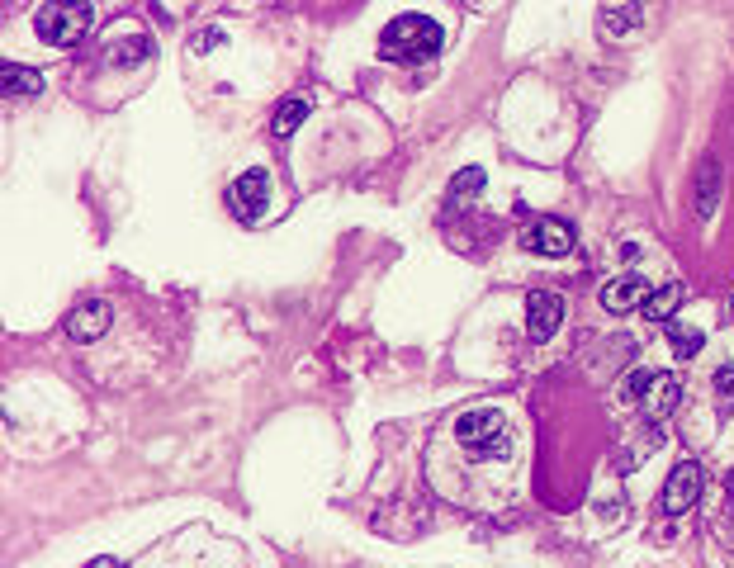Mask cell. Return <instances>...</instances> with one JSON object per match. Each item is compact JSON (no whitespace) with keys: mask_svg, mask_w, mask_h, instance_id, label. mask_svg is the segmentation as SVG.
<instances>
[{"mask_svg":"<svg viewBox=\"0 0 734 568\" xmlns=\"http://www.w3.org/2000/svg\"><path fill=\"white\" fill-rule=\"evenodd\" d=\"M86 568H124V564H119V559H109V554H105V559H90Z\"/></svg>","mask_w":734,"mask_h":568,"instance_id":"obj_22","label":"cell"},{"mask_svg":"<svg viewBox=\"0 0 734 568\" xmlns=\"http://www.w3.org/2000/svg\"><path fill=\"white\" fill-rule=\"evenodd\" d=\"M730 488H734V474H730Z\"/></svg>","mask_w":734,"mask_h":568,"instance_id":"obj_23","label":"cell"},{"mask_svg":"<svg viewBox=\"0 0 734 568\" xmlns=\"http://www.w3.org/2000/svg\"><path fill=\"white\" fill-rule=\"evenodd\" d=\"M455 441L465 445L469 455H507V422L493 408H474L455 422Z\"/></svg>","mask_w":734,"mask_h":568,"instance_id":"obj_3","label":"cell"},{"mask_svg":"<svg viewBox=\"0 0 734 568\" xmlns=\"http://www.w3.org/2000/svg\"><path fill=\"white\" fill-rule=\"evenodd\" d=\"M526 247H536L540 256H569L573 251V228L564 218H540L536 228L526 232Z\"/></svg>","mask_w":734,"mask_h":568,"instance_id":"obj_7","label":"cell"},{"mask_svg":"<svg viewBox=\"0 0 734 568\" xmlns=\"http://www.w3.org/2000/svg\"><path fill=\"white\" fill-rule=\"evenodd\" d=\"M0 86L10 100H29V95H43V76L29 67H19V62H5L0 67Z\"/></svg>","mask_w":734,"mask_h":568,"instance_id":"obj_13","label":"cell"},{"mask_svg":"<svg viewBox=\"0 0 734 568\" xmlns=\"http://www.w3.org/2000/svg\"><path fill=\"white\" fill-rule=\"evenodd\" d=\"M270 199V180L266 171H242V176L233 180V204L242 209V218H251V213H261Z\"/></svg>","mask_w":734,"mask_h":568,"instance_id":"obj_12","label":"cell"},{"mask_svg":"<svg viewBox=\"0 0 734 568\" xmlns=\"http://www.w3.org/2000/svg\"><path fill=\"white\" fill-rule=\"evenodd\" d=\"M109 322H114V313H109L105 299H81L67 313V337L72 341H100L109 332Z\"/></svg>","mask_w":734,"mask_h":568,"instance_id":"obj_6","label":"cell"},{"mask_svg":"<svg viewBox=\"0 0 734 568\" xmlns=\"http://www.w3.org/2000/svg\"><path fill=\"white\" fill-rule=\"evenodd\" d=\"M678 303H682V284H659V289L645 299V318L649 322H668L673 313H678Z\"/></svg>","mask_w":734,"mask_h":568,"instance_id":"obj_14","label":"cell"},{"mask_svg":"<svg viewBox=\"0 0 734 568\" xmlns=\"http://www.w3.org/2000/svg\"><path fill=\"white\" fill-rule=\"evenodd\" d=\"M649 379H654V374H645V370H635V374H630V384H626V393H630V398H640V393H645V389H649Z\"/></svg>","mask_w":734,"mask_h":568,"instance_id":"obj_21","label":"cell"},{"mask_svg":"<svg viewBox=\"0 0 734 568\" xmlns=\"http://www.w3.org/2000/svg\"><path fill=\"white\" fill-rule=\"evenodd\" d=\"M668 341H673V351H678L682 360H692V355L701 351V341H706V337H701L697 327H682V322H668Z\"/></svg>","mask_w":734,"mask_h":568,"instance_id":"obj_17","label":"cell"},{"mask_svg":"<svg viewBox=\"0 0 734 568\" xmlns=\"http://www.w3.org/2000/svg\"><path fill=\"white\" fill-rule=\"evenodd\" d=\"M484 166H465V171H460V176L450 180V199H469V195H479V190H484Z\"/></svg>","mask_w":734,"mask_h":568,"instance_id":"obj_18","label":"cell"},{"mask_svg":"<svg viewBox=\"0 0 734 568\" xmlns=\"http://www.w3.org/2000/svg\"><path fill=\"white\" fill-rule=\"evenodd\" d=\"M640 24H645V0H607V5H602V29H607L611 38L635 34Z\"/></svg>","mask_w":734,"mask_h":568,"instance_id":"obj_11","label":"cell"},{"mask_svg":"<svg viewBox=\"0 0 734 568\" xmlns=\"http://www.w3.org/2000/svg\"><path fill=\"white\" fill-rule=\"evenodd\" d=\"M716 393L725 398V403H734V365H725V370L716 374Z\"/></svg>","mask_w":734,"mask_h":568,"instance_id":"obj_19","label":"cell"},{"mask_svg":"<svg viewBox=\"0 0 734 568\" xmlns=\"http://www.w3.org/2000/svg\"><path fill=\"white\" fill-rule=\"evenodd\" d=\"M640 403H645V417H654V422H663V417H668V412H673V408H678V403H682V384H678V379H673V374H654Z\"/></svg>","mask_w":734,"mask_h":568,"instance_id":"obj_10","label":"cell"},{"mask_svg":"<svg viewBox=\"0 0 734 568\" xmlns=\"http://www.w3.org/2000/svg\"><path fill=\"white\" fill-rule=\"evenodd\" d=\"M701 488H706L701 464L697 460H682L678 469L668 474V483H663V512H668V516H682L701 497Z\"/></svg>","mask_w":734,"mask_h":568,"instance_id":"obj_4","label":"cell"},{"mask_svg":"<svg viewBox=\"0 0 734 568\" xmlns=\"http://www.w3.org/2000/svg\"><path fill=\"white\" fill-rule=\"evenodd\" d=\"M441 43H446V34H441L436 19L398 15V19H389V29L379 34V53L389 57V62H422V57H431Z\"/></svg>","mask_w":734,"mask_h":568,"instance_id":"obj_1","label":"cell"},{"mask_svg":"<svg viewBox=\"0 0 734 568\" xmlns=\"http://www.w3.org/2000/svg\"><path fill=\"white\" fill-rule=\"evenodd\" d=\"M308 119V100L304 95H294V100H285V105L275 109V138H289L294 128Z\"/></svg>","mask_w":734,"mask_h":568,"instance_id":"obj_16","label":"cell"},{"mask_svg":"<svg viewBox=\"0 0 734 568\" xmlns=\"http://www.w3.org/2000/svg\"><path fill=\"white\" fill-rule=\"evenodd\" d=\"M645 280L635 275V270H626V275H616V280L602 284V308L607 313H630L635 303H645Z\"/></svg>","mask_w":734,"mask_h":568,"instance_id":"obj_8","label":"cell"},{"mask_svg":"<svg viewBox=\"0 0 734 568\" xmlns=\"http://www.w3.org/2000/svg\"><path fill=\"white\" fill-rule=\"evenodd\" d=\"M559 322H564V299L550 294V289H540L526 299V337L531 341H550L559 332Z\"/></svg>","mask_w":734,"mask_h":568,"instance_id":"obj_5","label":"cell"},{"mask_svg":"<svg viewBox=\"0 0 734 568\" xmlns=\"http://www.w3.org/2000/svg\"><path fill=\"white\" fill-rule=\"evenodd\" d=\"M720 190H725L720 161H701V166H697V195H692V204H697V218H701V223H711V218H716Z\"/></svg>","mask_w":734,"mask_h":568,"instance_id":"obj_9","label":"cell"},{"mask_svg":"<svg viewBox=\"0 0 734 568\" xmlns=\"http://www.w3.org/2000/svg\"><path fill=\"white\" fill-rule=\"evenodd\" d=\"M223 43V29H204V34L195 38V53H209V48H218Z\"/></svg>","mask_w":734,"mask_h":568,"instance_id":"obj_20","label":"cell"},{"mask_svg":"<svg viewBox=\"0 0 734 568\" xmlns=\"http://www.w3.org/2000/svg\"><path fill=\"white\" fill-rule=\"evenodd\" d=\"M90 19H95L90 0H48V5L38 10L34 29H38L43 43H53V48H72V43H81V38L90 34Z\"/></svg>","mask_w":734,"mask_h":568,"instance_id":"obj_2","label":"cell"},{"mask_svg":"<svg viewBox=\"0 0 734 568\" xmlns=\"http://www.w3.org/2000/svg\"><path fill=\"white\" fill-rule=\"evenodd\" d=\"M109 62H119V67H138V62H147L152 57V38H119V43H109L105 48Z\"/></svg>","mask_w":734,"mask_h":568,"instance_id":"obj_15","label":"cell"}]
</instances>
